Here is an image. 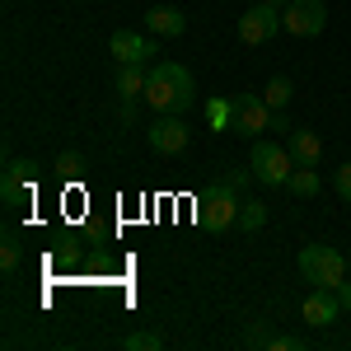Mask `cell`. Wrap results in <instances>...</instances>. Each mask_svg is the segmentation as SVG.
I'll use <instances>...</instances> for the list:
<instances>
[{
    "mask_svg": "<svg viewBox=\"0 0 351 351\" xmlns=\"http://www.w3.org/2000/svg\"><path fill=\"white\" fill-rule=\"evenodd\" d=\"M267 351H304V342H300V337H281V332H276Z\"/></svg>",
    "mask_w": 351,
    "mask_h": 351,
    "instance_id": "cell-25",
    "label": "cell"
},
{
    "mask_svg": "<svg viewBox=\"0 0 351 351\" xmlns=\"http://www.w3.org/2000/svg\"><path fill=\"white\" fill-rule=\"evenodd\" d=\"M332 188L342 202H351V164H337V173H332Z\"/></svg>",
    "mask_w": 351,
    "mask_h": 351,
    "instance_id": "cell-23",
    "label": "cell"
},
{
    "mask_svg": "<svg viewBox=\"0 0 351 351\" xmlns=\"http://www.w3.org/2000/svg\"><path fill=\"white\" fill-rule=\"evenodd\" d=\"M337 300H342V309H351V276L342 281V286H337Z\"/></svg>",
    "mask_w": 351,
    "mask_h": 351,
    "instance_id": "cell-27",
    "label": "cell"
},
{
    "mask_svg": "<svg viewBox=\"0 0 351 351\" xmlns=\"http://www.w3.org/2000/svg\"><path fill=\"white\" fill-rule=\"evenodd\" d=\"M19 263H24V243L14 239V234H5V243H0V271H5V276H14Z\"/></svg>",
    "mask_w": 351,
    "mask_h": 351,
    "instance_id": "cell-17",
    "label": "cell"
},
{
    "mask_svg": "<svg viewBox=\"0 0 351 351\" xmlns=\"http://www.w3.org/2000/svg\"><path fill=\"white\" fill-rule=\"evenodd\" d=\"M206 122H211V132H230L234 104H230V99H211V104H206Z\"/></svg>",
    "mask_w": 351,
    "mask_h": 351,
    "instance_id": "cell-16",
    "label": "cell"
},
{
    "mask_svg": "<svg viewBox=\"0 0 351 351\" xmlns=\"http://www.w3.org/2000/svg\"><path fill=\"white\" fill-rule=\"evenodd\" d=\"M295 267H300V276H304L309 286H319V291H337V286L347 281V258H342L337 248H328V243H304Z\"/></svg>",
    "mask_w": 351,
    "mask_h": 351,
    "instance_id": "cell-2",
    "label": "cell"
},
{
    "mask_svg": "<svg viewBox=\"0 0 351 351\" xmlns=\"http://www.w3.org/2000/svg\"><path fill=\"white\" fill-rule=\"evenodd\" d=\"M145 141L155 155H183L188 150V127H183V112H160L150 127H145Z\"/></svg>",
    "mask_w": 351,
    "mask_h": 351,
    "instance_id": "cell-6",
    "label": "cell"
},
{
    "mask_svg": "<svg viewBox=\"0 0 351 351\" xmlns=\"http://www.w3.org/2000/svg\"><path fill=\"white\" fill-rule=\"evenodd\" d=\"M286 150H291V160H295V164H304V169H314V164L324 160V141H319L314 132H304V127H295V132H291Z\"/></svg>",
    "mask_w": 351,
    "mask_h": 351,
    "instance_id": "cell-13",
    "label": "cell"
},
{
    "mask_svg": "<svg viewBox=\"0 0 351 351\" xmlns=\"http://www.w3.org/2000/svg\"><path fill=\"white\" fill-rule=\"evenodd\" d=\"M108 52L117 66H150L155 61V38H145V33H112L108 38Z\"/></svg>",
    "mask_w": 351,
    "mask_h": 351,
    "instance_id": "cell-9",
    "label": "cell"
},
{
    "mask_svg": "<svg viewBox=\"0 0 351 351\" xmlns=\"http://www.w3.org/2000/svg\"><path fill=\"white\" fill-rule=\"evenodd\" d=\"M33 160H10L5 164V178H0V197H5V206H24L33 202Z\"/></svg>",
    "mask_w": 351,
    "mask_h": 351,
    "instance_id": "cell-10",
    "label": "cell"
},
{
    "mask_svg": "<svg viewBox=\"0 0 351 351\" xmlns=\"http://www.w3.org/2000/svg\"><path fill=\"white\" fill-rule=\"evenodd\" d=\"M271 337H276L271 324H253L248 332H243V342H248V347H271Z\"/></svg>",
    "mask_w": 351,
    "mask_h": 351,
    "instance_id": "cell-22",
    "label": "cell"
},
{
    "mask_svg": "<svg viewBox=\"0 0 351 351\" xmlns=\"http://www.w3.org/2000/svg\"><path fill=\"white\" fill-rule=\"evenodd\" d=\"M56 169H61V173H75V169H80V155H75V150H61V155H56Z\"/></svg>",
    "mask_w": 351,
    "mask_h": 351,
    "instance_id": "cell-26",
    "label": "cell"
},
{
    "mask_svg": "<svg viewBox=\"0 0 351 351\" xmlns=\"http://www.w3.org/2000/svg\"><path fill=\"white\" fill-rule=\"evenodd\" d=\"M291 150L286 145H271V141H253V155H248V169L263 188H286L291 183Z\"/></svg>",
    "mask_w": 351,
    "mask_h": 351,
    "instance_id": "cell-4",
    "label": "cell"
},
{
    "mask_svg": "<svg viewBox=\"0 0 351 351\" xmlns=\"http://www.w3.org/2000/svg\"><path fill=\"white\" fill-rule=\"evenodd\" d=\"M145 104H150L155 112H188L192 104H197L192 71H188V66H178V61H160V66H150Z\"/></svg>",
    "mask_w": 351,
    "mask_h": 351,
    "instance_id": "cell-1",
    "label": "cell"
},
{
    "mask_svg": "<svg viewBox=\"0 0 351 351\" xmlns=\"http://www.w3.org/2000/svg\"><path fill=\"white\" fill-rule=\"evenodd\" d=\"M263 5H276V10H286V0H263Z\"/></svg>",
    "mask_w": 351,
    "mask_h": 351,
    "instance_id": "cell-28",
    "label": "cell"
},
{
    "mask_svg": "<svg viewBox=\"0 0 351 351\" xmlns=\"http://www.w3.org/2000/svg\"><path fill=\"white\" fill-rule=\"evenodd\" d=\"M281 28H286L291 38H319L328 28V5L324 0H286Z\"/></svg>",
    "mask_w": 351,
    "mask_h": 351,
    "instance_id": "cell-5",
    "label": "cell"
},
{
    "mask_svg": "<svg viewBox=\"0 0 351 351\" xmlns=\"http://www.w3.org/2000/svg\"><path fill=\"white\" fill-rule=\"evenodd\" d=\"M112 267H117V263H112L108 253H89V258H84V271H89V276H108Z\"/></svg>",
    "mask_w": 351,
    "mask_h": 351,
    "instance_id": "cell-21",
    "label": "cell"
},
{
    "mask_svg": "<svg viewBox=\"0 0 351 351\" xmlns=\"http://www.w3.org/2000/svg\"><path fill=\"white\" fill-rule=\"evenodd\" d=\"M122 347H127V351H164V337H160V332H127Z\"/></svg>",
    "mask_w": 351,
    "mask_h": 351,
    "instance_id": "cell-20",
    "label": "cell"
},
{
    "mask_svg": "<svg viewBox=\"0 0 351 351\" xmlns=\"http://www.w3.org/2000/svg\"><path fill=\"white\" fill-rule=\"evenodd\" d=\"M263 225H267V206H263V202H243L239 206V230L253 234V230H263Z\"/></svg>",
    "mask_w": 351,
    "mask_h": 351,
    "instance_id": "cell-19",
    "label": "cell"
},
{
    "mask_svg": "<svg viewBox=\"0 0 351 351\" xmlns=\"http://www.w3.org/2000/svg\"><path fill=\"white\" fill-rule=\"evenodd\" d=\"M56 258H61L66 267H75V263H80V243H75V239H66V248H56Z\"/></svg>",
    "mask_w": 351,
    "mask_h": 351,
    "instance_id": "cell-24",
    "label": "cell"
},
{
    "mask_svg": "<svg viewBox=\"0 0 351 351\" xmlns=\"http://www.w3.org/2000/svg\"><path fill=\"white\" fill-rule=\"evenodd\" d=\"M337 314H342V300H337V291H319V286H314V291L304 295V304H300V319H304L309 328H328Z\"/></svg>",
    "mask_w": 351,
    "mask_h": 351,
    "instance_id": "cell-11",
    "label": "cell"
},
{
    "mask_svg": "<svg viewBox=\"0 0 351 351\" xmlns=\"http://www.w3.org/2000/svg\"><path fill=\"white\" fill-rule=\"evenodd\" d=\"M286 188L295 192V197H319V192H324V178H319L314 169L295 164V169H291V183H286Z\"/></svg>",
    "mask_w": 351,
    "mask_h": 351,
    "instance_id": "cell-15",
    "label": "cell"
},
{
    "mask_svg": "<svg viewBox=\"0 0 351 351\" xmlns=\"http://www.w3.org/2000/svg\"><path fill=\"white\" fill-rule=\"evenodd\" d=\"M188 28V14L178 10V5H155V10H145V33H155V38H178Z\"/></svg>",
    "mask_w": 351,
    "mask_h": 351,
    "instance_id": "cell-12",
    "label": "cell"
},
{
    "mask_svg": "<svg viewBox=\"0 0 351 351\" xmlns=\"http://www.w3.org/2000/svg\"><path fill=\"white\" fill-rule=\"evenodd\" d=\"M234 104V122H230V132H239V136H263L271 132V108H267V99H258V94H234L230 99Z\"/></svg>",
    "mask_w": 351,
    "mask_h": 351,
    "instance_id": "cell-7",
    "label": "cell"
},
{
    "mask_svg": "<svg viewBox=\"0 0 351 351\" xmlns=\"http://www.w3.org/2000/svg\"><path fill=\"white\" fill-rule=\"evenodd\" d=\"M281 33V10L276 5H248V14H239V38L248 43V47H263V43H271Z\"/></svg>",
    "mask_w": 351,
    "mask_h": 351,
    "instance_id": "cell-8",
    "label": "cell"
},
{
    "mask_svg": "<svg viewBox=\"0 0 351 351\" xmlns=\"http://www.w3.org/2000/svg\"><path fill=\"white\" fill-rule=\"evenodd\" d=\"M291 94H295V84L286 80V75H276V80H267V89H263L267 108H286V104H291Z\"/></svg>",
    "mask_w": 351,
    "mask_h": 351,
    "instance_id": "cell-18",
    "label": "cell"
},
{
    "mask_svg": "<svg viewBox=\"0 0 351 351\" xmlns=\"http://www.w3.org/2000/svg\"><path fill=\"white\" fill-rule=\"evenodd\" d=\"M145 80H150L145 66H122V71H117V94H122V104L145 99Z\"/></svg>",
    "mask_w": 351,
    "mask_h": 351,
    "instance_id": "cell-14",
    "label": "cell"
},
{
    "mask_svg": "<svg viewBox=\"0 0 351 351\" xmlns=\"http://www.w3.org/2000/svg\"><path fill=\"white\" fill-rule=\"evenodd\" d=\"M239 206H243V197L239 188L225 178V183H211V188L197 197V220L206 225V230H230V225H239Z\"/></svg>",
    "mask_w": 351,
    "mask_h": 351,
    "instance_id": "cell-3",
    "label": "cell"
}]
</instances>
